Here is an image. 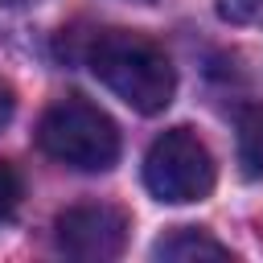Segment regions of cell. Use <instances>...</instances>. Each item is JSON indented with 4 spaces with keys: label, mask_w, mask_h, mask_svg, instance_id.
Listing matches in <instances>:
<instances>
[{
    "label": "cell",
    "mask_w": 263,
    "mask_h": 263,
    "mask_svg": "<svg viewBox=\"0 0 263 263\" xmlns=\"http://www.w3.org/2000/svg\"><path fill=\"white\" fill-rule=\"evenodd\" d=\"M86 66L90 74L115 95L123 99L132 111L140 115H156L173 103L177 95V70L164 53V45H156L148 33L136 29H103L86 41Z\"/></svg>",
    "instance_id": "cell-1"
},
{
    "label": "cell",
    "mask_w": 263,
    "mask_h": 263,
    "mask_svg": "<svg viewBox=\"0 0 263 263\" xmlns=\"http://www.w3.org/2000/svg\"><path fill=\"white\" fill-rule=\"evenodd\" d=\"M37 148L66 168L107 173L119 160V127L99 103L82 95H62L45 107L37 123Z\"/></svg>",
    "instance_id": "cell-2"
},
{
    "label": "cell",
    "mask_w": 263,
    "mask_h": 263,
    "mask_svg": "<svg viewBox=\"0 0 263 263\" xmlns=\"http://www.w3.org/2000/svg\"><path fill=\"white\" fill-rule=\"evenodd\" d=\"M218 164L205 140L193 127H168L148 144L144 156V185L156 201L168 205H189L214 193Z\"/></svg>",
    "instance_id": "cell-3"
},
{
    "label": "cell",
    "mask_w": 263,
    "mask_h": 263,
    "mask_svg": "<svg viewBox=\"0 0 263 263\" xmlns=\"http://www.w3.org/2000/svg\"><path fill=\"white\" fill-rule=\"evenodd\" d=\"M53 242L62 255L82 259V263H107L119 259L127 247V214L107 201H82L58 214L53 222Z\"/></svg>",
    "instance_id": "cell-4"
},
{
    "label": "cell",
    "mask_w": 263,
    "mask_h": 263,
    "mask_svg": "<svg viewBox=\"0 0 263 263\" xmlns=\"http://www.w3.org/2000/svg\"><path fill=\"white\" fill-rule=\"evenodd\" d=\"M152 259H173V263H189V259H234L226 242H218L214 234H205L201 226H177L173 234L156 238Z\"/></svg>",
    "instance_id": "cell-5"
},
{
    "label": "cell",
    "mask_w": 263,
    "mask_h": 263,
    "mask_svg": "<svg viewBox=\"0 0 263 263\" xmlns=\"http://www.w3.org/2000/svg\"><path fill=\"white\" fill-rule=\"evenodd\" d=\"M238 160L247 177H263V111H247L238 123Z\"/></svg>",
    "instance_id": "cell-6"
},
{
    "label": "cell",
    "mask_w": 263,
    "mask_h": 263,
    "mask_svg": "<svg viewBox=\"0 0 263 263\" xmlns=\"http://www.w3.org/2000/svg\"><path fill=\"white\" fill-rule=\"evenodd\" d=\"M21 197H25L21 173H16L8 160H0V226L16 218V210H21Z\"/></svg>",
    "instance_id": "cell-7"
},
{
    "label": "cell",
    "mask_w": 263,
    "mask_h": 263,
    "mask_svg": "<svg viewBox=\"0 0 263 263\" xmlns=\"http://www.w3.org/2000/svg\"><path fill=\"white\" fill-rule=\"evenodd\" d=\"M218 16L230 25H263V0H218Z\"/></svg>",
    "instance_id": "cell-8"
},
{
    "label": "cell",
    "mask_w": 263,
    "mask_h": 263,
    "mask_svg": "<svg viewBox=\"0 0 263 263\" xmlns=\"http://www.w3.org/2000/svg\"><path fill=\"white\" fill-rule=\"evenodd\" d=\"M8 119H12V95H8L4 86H0V127H4Z\"/></svg>",
    "instance_id": "cell-9"
},
{
    "label": "cell",
    "mask_w": 263,
    "mask_h": 263,
    "mask_svg": "<svg viewBox=\"0 0 263 263\" xmlns=\"http://www.w3.org/2000/svg\"><path fill=\"white\" fill-rule=\"evenodd\" d=\"M8 4H25V0H8Z\"/></svg>",
    "instance_id": "cell-10"
}]
</instances>
